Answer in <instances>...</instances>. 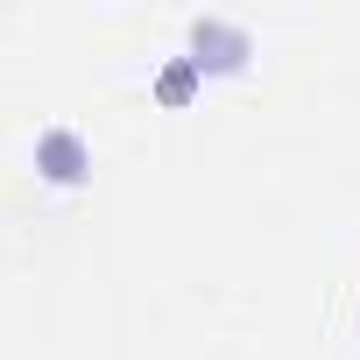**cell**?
I'll return each instance as SVG.
<instances>
[{"instance_id":"6da1fadb","label":"cell","mask_w":360,"mask_h":360,"mask_svg":"<svg viewBox=\"0 0 360 360\" xmlns=\"http://www.w3.org/2000/svg\"><path fill=\"white\" fill-rule=\"evenodd\" d=\"M50 162H57L50 176H78V141L71 134H50Z\"/></svg>"}]
</instances>
